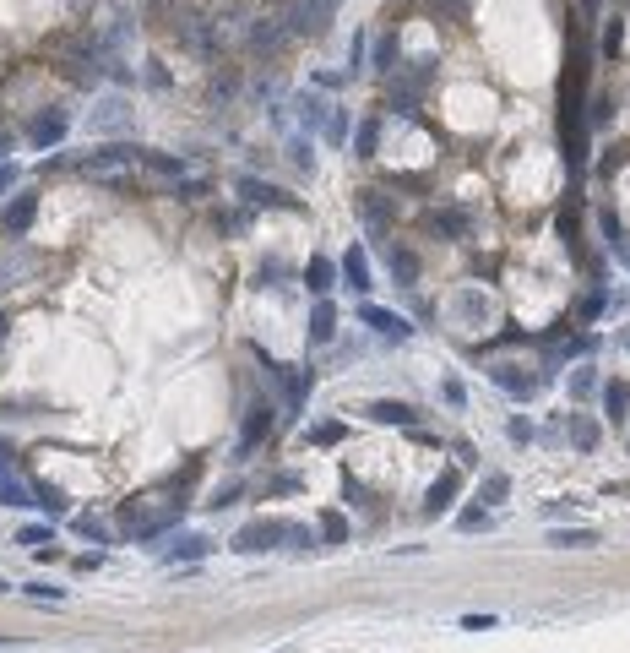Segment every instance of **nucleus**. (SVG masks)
Instances as JSON below:
<instances>
[{
	"instance_id": "nucleus-3",
	"label": "nucleus",
	"mask_w": 630,
	"mask_h": 653,
	"mask_svg": "<svg viewBox=\"0 0 630 653\" xmlns=\"http://www.w3.org/2000/svg\"><path fill=\"white\" fill-rule=\"evenodd\" d=\"M256 360L266 365V376H272V386L283 392V403L289 409H299L305 403V392H310V381H315V370H299V365H283V360H272L266 349H256Z\"/></svg>"
},
{
	"instance_id": "nucleus-17",
	"label": "nucleus",
	"mask_w": 630,
	"mask_h": 653,
	"mask_svg": "<svg viewBox=\"0 0 630 653\" xmlns=\"http://www.w3.org/2000/svg\"><path fill=\"white\" fill-rule=\"evenodd\" d=\"M424 229H430V234H441V240H467L473 218H467L462 208H435V213H424Z\"/></svg>"
},
{
	"instance_id": "nucleus-28",
	"label": "nucleus",
	"mask_w": 630,
	"mask_h": 653,
	"mask_svg": "<svg viewBox=\"0 0 630 653\" xmlns=\"http://www.w3.org/2000/svg\"><path fill=\"white\" fill-rule=\"evenodd\" d=\"M386 267H391V278H397V284H418V256H413V250L386 245Z\"/></svg>"
},
{
	"instance_id": "nucleus-24",
	"label": "nucleus",
	"mask_w": 630,
	"mask_h": 653,
	"mask_svg": "<svg viewBox=\"0 0 630 653\" xmlns=\"http://www.w3.org/2000/svg\"><path fill=\"white\" fill-rule=\"evenodd\" d=\"M299 120H305V131H321V137H326V120H332V109L337 104H326V98H315V93H299Z\"/></svg>"
},
{
	"instance_id": "nucleus-37",
	"label": "nucleus",
	"mask_w": 630,
	"mask_h": 653,
	"mask_svg": "<svg viewBox=\"0 0 630 653\" xmlns=\"http://www.w3.org/2000/svg\"><path fill=\"white\" fill-rule=\"evenodd\" d=\"M326 142H332V148H342V142H348V109H342V104H337V109H332V120H326Z\"/></svg>"
},
{
	"instance_id": "nucleus-23",
	"label": "nucleus",
	"mask_w": 630,
	"mask_h": 653,
	"mask_svg": "<svg viewBox=\"0 0 630 653\" xmlns=\"http://www.w3.org/2000/svg\"><path fill=\"white\" fill-rule=\"evenodd\" d=\"M489 381H495L500 392H511V398H533V392L543 386L538 376H522L517 365H500V370H489Z\"/></svg>"
},
{
	"instance_id": "nucleus-27",
	"label": "nucleus",
	"mask_w": 630,
	"mask_h": 653,
	"mask_svg": "<svg viewBox=\"0 0 630 653\" xmlns=\"http://www.w3.org/2000/svg\"><path fill=\"white\" fill-rule=\"evenodd\" d=\"M136 164L153 169V174H164V180H185V158H169V153H153V148L136 153Z\"/></svg>"
},
{
	"instance_id": "nucleus-20",
	"label": "nucleus",
	"mask_w": 630,
	"mask_h": 653,
	"mask_svg": "<svg viewBox=\"0 0 630 653\" xmlns=\"http://www.w3.org/2000/svg\"><path fill=\"white\" fill-rule=\"evenodd\" d=\"M266 430H272V409H266V403H256V409L245 414V430H239V457H250V452L266 441Z\"/></svg>"
},
{
	"instance_id": "nucleus-15",
	"label": "nucleus",
	"mask_w": 630,
	"mask_h": 653,
	"mask_svg": "<svg viewBox=\"0 0 630 653\" xmlns=\"http://www.w3.org/2000/svg\"><path fill=\"white\" fill-rule=\"evenodd\" d=\"M93 131H114V137H125V131H130V104H125L120 93L98 98V109H93Z\"/></svg>"
},
{
	"instance_id": "nucleus-31",
	"label": "nucleus",
	"mask_w": 630,
	"mask_h": 653,
	"mask_svg": "<svg viewBox=\"0 0 630 653\" xmlns=\"http://www.w3.org/2000/svg\"><path fill=\"white\" fill-rule=\"evenodd\" d=\"M180 522V512H164V517H147V522H136V545H153V539H164L169 529Z\"/></svg>"
},
{
	"instance_id": "nucleus-49",
	"label": "nucleus",
	"mask_w": 630,
	"mask_h": 653,
	"mask_svg": "<svg viewBox=\"0 0 630 653\" xmlns=\"http://www.w3.org/2000/svg\"><path fill=\"white\" fill-rule=\"evenodd\" d=\"M467 632H495V615H462Z\"/></svg>"
},
{
	"instance_id": "nucleus-56",
	"label": "nucleus",
	"mask_w": 630,
	"mask_h": 653,
	"mask_svg": "<svg viewBox=\"0 0 630 653\" xmlns=\"http://www.w3.org/2000/svg\"><path fill=\"white\" fill-rule=\"evenodd\" d=\"M625 261H630V256H625Z\"/></svg>"
},
{
	"instance_id": "nucleus-26",
	"label": "nucleus",
	"mask_w": 630,
	"mask_h": 653,
	"mask_svg": "<svg viewBox=\"0 0 630 653\" xmlns=\"http://www.w3.org/2000/svg\"><path fill=\"white\" fill-rule=\"evenodd\" d=\"M598 529H549V550H592Z\"/></svg>"
},
{
	"instance_id": "nucleus-9",
	"label": "nucleus",
	"mask_w": 630,
	"mask_h": 653,
	"mask_svg": "<svg viewBox=\"0 0 630 653\" xmlns=\"http://www.w3.org/2000/svg\"><path fill=\"white\" fill-rule=\"evenodd\" d=\"M354 213H359V224L375 234V240H386V229H391V202L381 191H359L354 196Z\"/></svg>"
},
{
	"instance_id": "nucleus-13",
	"label": "nucleus",
	"mask_w": 630,
	"mask_h": 653,
	"mask_svg": "<svg viewBox=\"0 0 630 653\" xmlns=\"http://www.w3.org/2000/svg\"><path fill=\"white\" fill-rule=\"evenodd\" d=\"M457 496H462V469H446V474L430 485V496H424V517H446V512L457 506Z\"/></svg>"
},
{
	"instance_id": "nucleus-5",
	"label": "nucleus",
	"mask_w": 630,
	"mask_h": 653,
	"mask_svg": "<svg viewBox=\"0 0 630 653\" xmlns=\"http://www.w3.org/2000/svg\"><path fill=\"white\" fill-rule=\"evenodd\" d=\"M65 137H71V109H60V104H49V109H38V114L28 120V142H33L38 153H49V148H60Z\"/></svg>"
},
{
	"instance_id": "nucleus-47",
	"label": "nucleus",
	"mask_w": 630,
	"mask_h": 653,
	"mask_svg": "<svg viewBox=\"0 0 630 653\" xmlns=\"http://www.w3.org/2000/svg\"><path fill=\"white\" fill-rule=\"evenodd\" d=\"M619 49H625V28H619V22H609V33H603V55L614 60Z\"/></svg>"
},
{
	"instance_id": "nucleus-52",
	"label": "nucleus",
	"mask_w": 630,
	"mask_h": 653,
	"mask_svg": "<svg viewBox=\"0 0 630 653\" xmlns=\"http://www.w3.org/2000/svg\"><path fill=\"white\" fill-rule=\"evenodd\" d=\"M6 148H12V137H6V131H0V153H6Z\"/></svg>"
},
{
	"instance_id": "nucleus-11",
	"label": "nucleus",
	"mask_w": 630,
	"mask_h": 653,
	"mask_svg": "<svg viewBox=\"0 0 630 653\" xmlns=\"http://www.w3.org/2000/svg\"><path fill=\"white\" fill-rule=\"evenodd\" d=\"M33 218H38V196H33V191H17L12 202L0 208V229H6V234H28Z\"/></svg>"
},
{
	"instance_id": "nucleus-46",
	"label": "nucleus",
	"mask_w": 630,
	"mask_h": 653,
	"mask_svg": "<svg viewBox=\"0 0 630 653\" xmlns=\"http://www.w3.org/2000/svg\"><path fill=\"white\" fill-rule=\"evenodd\" d=\"M289 158H294L299 169H315V153H310V142H305V137H294V142H289Z\"/></svg>"
},
{
	"instance_id": "nucleus-25",
	"label": "nucleus",
	"mask_w": 630,
	"mask_h": 653,
	"mask_svg": "<svg viewBox=\"0 0 630 653\" xmlns=\"http://www.w3.org/2000/svg\"><path fill=\"white\" fill-rule=\"evenodd\" d=\"M566 430H571V446H576V452H598V441H603V430H598L592 414H571Z\"/></svg>"
},
{
	"instance_id": "nucleus-33",
	"label": "nucleus",
	"mask_w": 630,
	"mask_h": 653,
	"mask_svg": "<svg viewBox=\"0 0 630 653\" xmlns=\"http://www.w3.org/2000/svg\"><path fill=\"white\" fill-rule=\"evenodd\" d=\"M33 501L49 512V517H65L71 512V501H65V490H55V485H33Z\"/></svg>"
},
{
	"instance_id": "nucleus-16",
	"label": "nucleus",
	"mask_w": 630,
	"mask_h": 653,
	"mask_svg": "<svg viewBox=\"0 0 630 653\" xmlns=\"http://www.w3.org/2000/svg\"><path fill=\"white\" fill-rule=\"evenodd\" d=\"M299 278H305V289H310L315 300H332V289H337V261H332V256H310Z\"/></svg>"
},
{
	"instance_id": "nucleus-45",
	"label": "nucleus",
	"mask_w": 630,
	"mask_h": 653,
	"mask_svg": "<svg viewBox=\"0 0 630 653\" xmlns=\"http://www.w3.org/2000/svg\"><path fill=\"white\" fill-rule=\"evenodd\" d=\"M441 398H446L451 409H462V403H467V386H462L457 376H446V381H441Z\"/></svg>"
},
{
	"instance_id": "nucleus-43",
	"label": "nucleus",
	"mask_w": 630,
	"mask_h": 653,
	"mask_svg": "<svg viewBox=\"0 0 630 653\" xmlns=\"http://www.w3.org/2000/svg\"><path fill=\"white\" fill-rule=\"evenodd\" d=\"M71 529H77L82 539H98V545H109V534H104V522H98V517H77Z\"/></svg>"
},
{
	"instance_id": "nucleus-36",
	"label": "nucleus",
	"mask_w": 630,
	"mask_h": 653,
	"mask_svg": "<svg viewBox=\"0 0 630 653\" xmlns=\"http://www.w3.org/2000/svg\"><path fill=\"white\" fill-rule=\"evenodd\" d=\"M603 240H609V250H619V256H630V229L614 218V213H603Z\"/></svg>"
},
{
	"instance_id": "nucleus-18",
	"label": "nucleus",
	"mask_w": 630,
	"mask_h": 653,
	"mask_svg": "<svg viewBox=\"0 0 630 653\" xmlns=\"http://www.w3.org/2000/svg\"><path fill=\"white\" fill-rule=\"evenodd\" d=\"M365 420H375V425H402V430H413V425H418V409H413V403H397V398H375V403H365Z\"/></svg>"
},
{
	"instance_id": "nucleus-51",
	"label": "nucleus",
	"mask_w": 630,
	"mask_h": 653,
	"mask_svg": "<svg viewBox=\"0 0 630 653\" xmlns=\"http://www.w3.org/2000/svg\"><path fill=\"white\" fill-rule=\"evenodd\" d=\"M17 185V164H0V191H12Z\"/></svg>"
},
{
	"instance_id": "nucleus-53",
	"label": "nucleus",
	"mask_w": 630,
	"mask_h": 653,
	"mask_svg": "<svg viewBox=\"0 0 630 653\" xmlns=\"http://www.w3.org/2000/svg\"><path fill=\"white\" fill-rule=\"evenodd\" d=\"M142 6H153V12H158V6H169V0H142Z\"/></svg>"
},
{
	"instance_id": "nucleus-10",
	"label": "nucleus",
	"mask_w": 630,
	"mask_h": 653,
	"mask_svg": "<svg viewBox=\"0 0 630 653\" xmlns=\"http://www.w3.org/2000/svg\"><path fill=\"white\" fill-rule=\"evenodd\" d=\"M359 321H365V326H375V333H381L386 343H407V333H413V326H407L397 310H386V305H370V300L359 305Z\"/></svg>"
},
{
	"instance_id": "nucleus-54",
	"label": "nucleus",
	"mask_w": 630,
	"mask_h": 653,
	"mask_svg": "<svg viewBox=\"0 0 630 653\" xmlns=\"http://www.w3.org/2000/svg\"><path fill=\"white\" fill-rule=\"evenodd\" d=\"M0 648H17V642H12V637H0Z\"/></svg>"
},
{
	"instance_id": "nucleus-7",
	"label": "nucleus",
	"mask_w": 630,
	"mask_h": 653,
	"mask_svg": "<svg viewBox=\"0 0 630 653\" xmlns=\"http://www.w3.org/2000/svg\"><path fill=\"white\" fill-rule=\"evenodd\" d=\"M136 153H142L136 142H98V148H93V153H82L77 164H82L88 174H114L120 164H136Z\"/></svg>"
},
{
	"instance_id": "nucleus-21",
	"label": "nucleus",
	"mask_w": 630,
	"mask_h": 653,
	"mask_svg": "<svg viewBox=\"0 0 630 653\" xmlns=\"http://www.w3.org/2000/svg\"><path fill=\"white\" fill-rule=\"evenodd\" d=\"M332 338H337V305L315 300V310H310V349H326Z\"/></svg>"
},
{
	"instance_id": "nucleus-34",
	"label": "nucleus",
	"mask_w": 630,
	"mask_h": 653,
	"mask_svg": "<svg viewBox=\"0 0 630 653\" xmlns=\"http://www.w3.org/2000/svg\"><path fill=\"white\" fill-rule=\"evenodd\" d=\"M321 539L326 545H348V517L342 512H332V506L321 512Z\"/></svg>"
},
{
	"instance_id": "nucleus-30",
	"label": "nucleus",
	"mask_w": 630,
	"mask_h": 653,
	"mask_svg": "<svg viewBox=\"0 0 630 653\" xmlns=\"http://www.w3.org/2000/svg\"><path fill=\"white\" fill-rule=\"evenodd\" d=\"M506 496H511V474H506V469L483 474V485H478V501H483V506H495V501H506Z\"/></svg>"
},
{
	"instance_id": "nucleus-40",
	"label": "nucleus",
	"mask_w": 630,
	"mask_h": 653,
	"mask_svg": "<svg viewBox=\"0 0 630 653\" xmlns=\"http://www.w3.org/2000/svg\"><path fill=\"white\" fill-rule=\"evenodd\" d=\"M49 539H55V529H44V522H28V529L17 534V545H33V550H44Z\"/></svg>"
},
{
	"instance_id": "nucleus-32",
	"label": "nucleus",
	"mask_w": 630,
	"mask_h": 653,
	"mask_svg": "<svg viewBox=\"0 0 630 653\" xmlns=\"http://www.w3.org/2000/svg\"><path fill=\"white\" fill-rule=\"evenodd\" d=\"M457 529H462V534H478V529H495V512H489V506L478 501V506L457 512Z\"/></svg>"
},
{
	"instance_id": "nucleus-55",
	"label": "nucleus",
	"mask_w": 630,
	"mask_h": 653,
	"mask_svg": "<svg viewBox=\"0 0 630 653\" xmlns=\"http://www.w3.org/2000/svg\"><path fill=\"white\" fill-rule=\"evenodd\" d=\"M0 594H12V582H0Z\"/></svg>"
},
{
	"instance_id": "nucleus-35",
	"label": "nucleus",
	"mask_w": 630,
	"mask_h": 653,
	"mask_svg": "<svg viewBox=\"0 0 630 653\" xmlns=\"http://www.w3.org/2000/svg\"><path fill=\"white\" fill-rule=\"evenodd\" d=\"M22 599H33V605H65V588H55V582H22Z\"/></svg>"
},
{
	"instance_id": "nucleus-12",
	"label": "nucleus",
	"mask_w": 630,
	"mask_h": 653,
	"mask_svg": "<svg viewBox=\"0 0 630 653\" xmlns=\"http://www.w3.org/2000/svg\"><path fill=\"white\" fill-rule=\"evenodd\" d=\"M337 278H342V289H354V294L365 300V294L375 289V278H370V256H365V250L354 245V250H348V256L337 261Z\"/></svg>"
},
{
	"instance_id": "nucleus-22",
	"label": "nucleus",
	"mask_w": 630,
	"mask_h": 653,
	"mask_svg": "<svg viewBox=\"0 0 630 653\" xmlns=\"http://www.w3.org/2000/svg\"><path fill=\"white\" fill-rule=\"evenodd\" d=\"M0 506H17V512L38 506V501H33V485H28V479H17L6 463H0Z\"/></svg>"
},
{
	"instance_id": "nucleus-38",
	"label": "nucleus",
	"mask_w": 630,
	"mask_h": 653,
	"mask_svg": "<svg viewBox=\"0 0 630 653\" xmlns=\"http://www.w3.org/2000/svg\"><path fill=\"white\" fill-rule=\"evenodd\" d=\"M592 392H598V376H592L587 365H582V370H571V398L582 403V398H592Z\"/></svg>"
},
{
	"instance_id": "nucleus-19",
	"label": "nucleus",
	"mask_w": 630,
	"mask_h": 653,
	"mask_svg": "<svg viewBox=\"0 0 630 653\" xmlns=\"http://www.w3.org/2000/svg\"><path fill=\"white\" fill-rule=\"evenodd\" d=\"M213 555V539L206 534H180L169 550H164V566H180V561H206Z\"/></svg>"
},
{
	"instance_id": "nucleus-4",
	"label": "nucleus",
	"mask_w": 630,
	"mask_h": 653,
	"mask_svg": "<svg viewBox=\"0 0 630 653\" xmlns=\"http://www.w3.org/2000/svg\"><path fill=\"white\" fill-rule=\"evenodd\" d=\"M234 191L245 196L250 208H277V213H305V202L294 191H283V185H266V180H256V174H239L234 180Z\"/></svg>"
},
{
	"instance_id": "nucleus-8",
	"label": "nucleus",
	"mask_w": 630,
	"mask_h": 653,
	"mask_svg": "<svg viewBox=\"0 0 630 653\" xmlns=\"http://www.w3.org/2000/svg\"><path fill=\"white\" fill-rule=\"evenodd\" d=\"M289 38H294V33H289V22H250V28H245V49H250L256 60H272Z\"/></svg>"
},
{
	"instance_id": "nucleus-50",
	"label": "nucleus",
	"mask_w": 630,
	"mask_h": 653,
	"mask_svg": "<svg viewBox=\"0 0 630 653\" xmlns=\"http://www.w3.org/2000/svg\"><path fill=\"white\" fill-rule=\"evenodd\" d=\"M609 120H614V104H609V98H598V104H592V125H609Z\"/></svg>"
},
{
	"instance_id": "nucleus-1",
	"label": "nucleus",
	"mask_w": 630,
	"mask_h": 653,
	"mask_svg": "<svg viewBox=\"0 0 630 653\" xmlns=\"http://www.w3.org/2000/svg\"><path fill=\"white\" fill-rule=\"evenodd\" d=\"M559 153H566L571 180L587 174V44L571 38L566 82H559Z\"/></svg>"
},
{
	"instance_id": "nucleus-42",
	"label": "nucleus",
	"mask_w": 630,
	"mask_h": 653,
	"mask_svg": "<svg viewBox=\"0 0 630 653\" xmlns=\"http://www.w3.org/2000/svg\"><path fill=\"white\" fill-rule=\"evenodd\" d=\"M365 55H370V38H365V28H359V33H354V44H348V60H354V65H348V72H354V77H359Z\"/></svg>"
},
{
	"instance_id": "nucleus-6",
	"label": "nucleus",
	"mask_w": 630,
	"mask_h": 653,
	"mask_svg": "<svg viewBox=\"0 0 630 653\" xmlns=\"http://www.w3.org/2000/svg\"><path fill=\"white\" fill-rule=\"evenodd\" d=\"M332 17H337V0H294V6H289V33H294V38L326 33Z\"/></svg>"
},
{
	"instance_id": "nucleus-44",
	"label": "nucleus",
	"mask_w": 630,
	"mask_h": 653,
	"mask_svg": "<svg viewBox=\"0 0 630 653\" xmlns=\"http://www.w3.org/2000/svg\"><path fill=\"white\" fill-rule=\"evenodd\" d=\"M305 441H315V446H332V441H342V425H310V430H305Z\"/></svg>"
},
{
	"instance_id": "nucleus-14",
	"label": "nucleus",
	"mask_w": 630,
	"mask_h": 653,
	"mask_svg": "<svg viewBox=\"0 0 630 653\" xmlns=\"http://www.w3.org/2000/svg\"><path fill=\"white\" fill-rule=\"evenodd\" d=\"M603 420H609L614 430L630 425V381H625V376H609V381H603Z\"/></svg>"
},
{
	"instance_id": "nucleus-41",
	"label": "nucleus",
	"mask_w": 630,
	"mask_h": 653,
	"mask_svg": "<svg viewBox=\"0 0 630 653\" xmlns=\"http://www.w3.org/2000/svg\"><path fill=\"white\" fill-rule=\"evenodd\" d=\"M375 72H397V38H381L375 44Z\"/></svg>"
},
{
	"instance_id": "nucleus-29",
	"label": "nucleus",
	"mask_w": 630,
	"mask_h": 653,
	"mask_svg": "<svg viewBox=\"0 0 630 653\" xmlns=\"http://www.w3.org/2000/svg\"><path fill=\"white\" fill-rule=\"evenodd\" d=\"M375 148H381V120L365 114L359 131H354V158H375Z\"/></svg>"
},
{
	"instance_id": "nucleus-39",
	"label": "nucleus",
	"mask_w": 630,
	"mask_h": 653,
	"mask_svg": "<svg viewBox=\"0 0 630 653\" xmlns=\"http://www.w3.org/2000/svg\"><path fill=\"white\" fill-rule=\"evenodd\" d=\"M603 305H609V294H603V289H592V294L582 300V310H576V321H582V326H587V321H598V316H603Z\"/></svg>"
},
{
	"instance_id": "nucleus-48",
	"label": "nucleus",
	"mask_w": 630,
	"mask_h": 653,
	"mask_svg": "<svg viewBox=\"0 0 630 653\" xmlns=\"http://www.w3.org/2000/svg\"><path fill=\"white\" fill-rule=\"evenodd\" d=\"M506 430H511V441H517V446H527V441H533V425H527V420H511Z\"/></svg>"
},
{
	"instance_id": "nucleus-2",
	"label": "nucleus",
	"mask_w": 630,
	"mask_h": 653,
	"mask_svg": "<svg viewBox=\"0 0 630 653\" xmlns=\"http://www.w3.org/2000/svg\"><path fill=\"white\" fill-rule=\"evenodd\" d=\"M272 545L310 550V545H315V529H310V522H294V517H256V522H245V529L229 539L234 555H261V550H272Z\"/></svg>"
}]
</instances>
